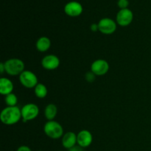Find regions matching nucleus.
I'll return each instance as SVG.
<instances>
[{
    "instance_id": "5701e85b",
    "label": "nucleus",
    "mask_w": 151,
    "mask_h": 151,
    "mask_svg": "<svg viewBox=\"0 0 151 151\" xmlns=\"http://www.w3.org/2000/svg\"><path fill=\"white\" fill-rule=\"evenodd\" d=\"M4 72H5V67H4V63L1 62V63H0V73H1V75H3Z\"/></svg>"
},
{
    "instance_id": "f257e3e1",
    "label": "nucleus",
    "mask_w": 151,
    "mask_h": 151,
    "mask_svg": "<svg viewBox=\"0 0 151 151\" xmlns=\"http://www.w3.org/2000/svg\"><path fill=\"white\" fill-rule=\"evenodd\" d=\"M22 119V111L18 106H7L0 114V119L4 125H13Z\"/></svg>"
},
{
    "instance_id": "6e6552de",
    "label": "nucleus",
    "mask_w": 151,
    "mask_h": 151,
    "mask_svg": "<svg viewBox=\"0 0 151 151\" xmlns=\"http://www.w3.org/2000/svg\"><path fill=\"white\" fill-rule=\"evenodd\" d=\"M109 70V64L104 59H97L91 65V71L96 76L105 75Z\"/></svg>"
},
{
    "instance_id": "2eb2a0df",
    "label": "nucleus",
    "mask_w": 151,
    "mask_h": 151,
    "mask_svg": "<svg viewBox=\"0 0 151 151\" xmlns=\"http://www.w3.org/2000/svg\"><path fill=\"white\" fill-rule=\"evenodd\" d=\"M58 114V108L53 103L47 105L44 109V116L48 121L54 120Z\"/></svg>"
},
{
    "instance_id": "f8f14e48",
    "label": "nucleus",
    "mask_w": 151,
    "mask_h": 151,
    "mask_svg": "<svg viewBox=\"0 0 151 151\" xmlns=\"http://www.w3.org/2000/svg\"><path fill=\"white\" fill-rule=\"evenodd\" d=\"M62 146L64 147L65 149L69 150L74 146L78 145L77 143V134L75 133L72 132V131H69L63 134L61 140Z\"/></svg>"
},
{
    "instance_id": "a211bd4d",
    "label": "nucleus",
    "mask_w": 151,
    "mask_h": 151,
    "mask_svg": "<svg viewBox=\"0 0 151 151\" xmlns=\"http://www.w3.org/2000/svg\"><path fill=\"white\" fill-rule=\"evenodd\" d=\"M95 78H96V75H94V74L91 71L86 72V74L85 75L86 81L87 82H88V83L94 82V80H95Z\"/></svg>"
},
{
    "instance_id": "1a4fd4ad",
    "label": "nucleus",
    "mask_w": 151,
    "mask_h": 151,
    "mask_svg": "<svg viewBox=\"0 0 151 151\" xmlns=\"http://www.w3.org/2000/svg\"><path fill=\"white\" fill-rule=\"evenodd\" d=\"M41 66L47 70H55L60 66V59L55 55H47L41 60Z\"/></svg>"
},
{
    "instance_id": "ddd939ff",
    "label": "nucleus",
    "mask_w": 151,
    "mask_h": 151,
    "mask_svg": "<svg viewBox=\"0 0 151 151\" xmlns=\"http://www.w3.org/2000/svg\"><path fill=\"white\" fill-rule=\"evenodd\" d=\"M14 86L13 82L7 78H1L0 79V93L1 95L6 96L13 93Z\"/></svg>"
},
{
    "instance_id": "4be33fe9",
    "label": "nucleus",
    "mask_w": 151,
    "mask_h": 151,
    "mask_svg": "<svg viewBox=\"0 0 151 151\" xmlns=\"http://www.w3.org/2000/svg\"><path fill=\"white\" fill-rule=\"evenodd\" d=\"M91 28V30L92 32H97V31H99V27H98V24H92L90 27Z\"/></svg>"
},
{
    "instance_id": "393cba45",
    "label": "nucleus",
    "mask_w": 151,
    "mask_h": 151,
    "mask_svg": "<svg viewBox=\"0 0 151 151\" xmlns=\"http://www.w3.org/2000/svg\"><path fill=\"white\" fill-rule=\"evenodd\" d=\"M60 151H63V150H60Z\"/></svg>"
},
{
    "instance_id": "aec40b11",
    "label": "nucleus",
    "mask_w": 151,
    "mask_h": 151,
    "mask_svg": "<svg viewBox=\"0 0 151 151\" xmlns=\"http://www.w3.org/2000/svg\"><path fill=\"white\" fill-rule=\"evenodd\" d=\"M16 151H32L31 149L29 148V147L27 145H22L20 147H18V149Z\"/></svg>"
},
{
    "instance_id": "39448f33",
    "label": "nucleus",
    "mask_w": 151,
    "mask_h": 151,
    "mask_svg": "<svg viewBox=\"0 0 151 151\" xmlns=\"http://www.w3.org/2000/svg\"><path fill=\"white\" fill-rule=\"evenodd\" d=\"M19 81L21 84L27 88H35L38 83L36 75L29 70H24L19 75Z\"/></svg>"
},
{
    "instance_id": "f3484780",
    "label": "nucleus",
    "mask_w": 151,
    "mask_h": 151,
    "mask_svg": "<svg viewBox=\"0 0 151 151\" xmlns=\"http://www.w3.org/2000/svg\"><path fill=\"white\" fill-rule=\"evenodd\" d=\"M4 102L7 106H16L18 103V97L16 94L11 93L5 96Z\"/></svg>"
},
{
    "instance_id": "7ed1b4c3",
    "label": "nucleus",
    "mask_w": 151,
    "mask_h": 151,
    "mask_svg": "<svg viewBox=\"0 0 151 151\" xmlns=\"http://www.w3.org/2000/svg\"><path fill=\"white\" fill-rule=\"evenodd\" d=\"M44 131L47 137L52 139H58L64 134L62 125L55 120L47 121L44 126Z\"/></svg>"
},
{
    "instance_id": "412c9836",
    "label": "nucleus",
    "mask_w": 151,
    "mask_h": 151,
    "mask_svg": "<svg viewBox=\"0 0 151 151\" xmlns=\"http://www.w3.org/2000/svg\"><path fill=\"white\" fill-rule=\"evenodd\" d=\"M69 151H84V148L81 147V146H79L78 145H76L75 146H74L73 147H72L71 149L68 150Z\"/></svg>"
},
{
    "instance_id": "4468645a",
    "label": "nucleus",
    "mask_w": 151,
    "mask_h": 151,
    "mask_svg": "<svg viewBox=\"0 0 151 151\" xmlns=\"http://www.w3.org/2000/svg\"><path fill=\"white\" fill-rule=\"evenodd\" d=\"M35 47L38 51L41 52H45L50 50L51 47V41L49 38L46 36L40 37L36 41Z\"/></svg>"
},
{
    "instance_id": "9b49d317",
    "label": "nucleus",
    "mask_w": 151,
    "mask_h": 151,
    "mask_svg": "<svg viewBox=\"0 0 151 151\" xmlns=\"http://www.w3.org/2000/svg\"><path fill=\"white\" fill-rule=\"evenodd\" d=\"M93 141L92 134L88 130H82L77 134V143L83 148L89 147Z\"/></svg>"
},
{
    "instance_id": "0eeeda50",
    "label": "nucleus",
    "mask_w": 151,
    "mask_h": 151,
    "mask_svg": "<svg viewBox=\"0 0 151 151\" xmlns=\"http://www.w3.org/2000/svg\"><path fill=\"white\" fill-rule=\"evenodd\" d=\"M133 19H134V14L130 9H122L116 14V22L119 26L127 27L131 24Z\"/></svg>"
},
{
    "instance_id": "9d476101",
    "label": "nucleus",
    "mask_w": 151,
    "mask_h": 151,
    "mask_svg": "<svg viewBox=\"0 0 151 151\" xmlns=\"http://www.w3.org/2000/svg\"><path fill=\"white\" fill-rule=\"evenodd\" d=\"M83 6L81 3L75 1L68 2L64 7V12L67 16L70 17H77L83 13Z\"/></svg>"
},
{
    "instance_id": "423d86ee",
    "label": "nucleus",
    "mask_w": 151,
    "mask_h": 151,
    "mask_svg": "<svg viewBox=\"0 0 151 151\" xmlns=\"http://www.w3.org/2000/svg\"><path fill=\"white\" fill-rule=\"evenodd\" d=\"M99 31L105 35H111L116 31L117 24L110 18H103L98 22Z\"/></svg>"
},
{
    "instance_id": "f03ea898",
    "label": "nucleus",
    "mask_w": 151,
    "mask_h": 151,
    "mask_svg": "<svg viewBox=\"0 0 151 151\" xmlns=\"http://www.w3.org/2000/svg\"><path fill=\"white\" fill-rule=\"evenodd\" d=\"M4 64L5 72L10 76H19L24 71V63L19 58H10L6 60Z\"/></svg>"
},
{
    "instance_id": "20e7f679",
    "label": "nucleus",
    "mask_w": 151,
    "mask_h": 151,
    "mask_svg": "<svg viewBox=\"0 0 151 151\" xmlns=\"http://www.w3.org/2000/svg\"><path fill=\"white\" fill-rule=\"evenodd\" d=\"M22 119L24 122L35 119L39 114V108L35 103H27L21 109Z\"/></svg>"
},
{
    "instance_id": "dca6fc26",
    "label": "nucleus",
    "mask_w": 151,
    "mask_h": 151,
    "mask_svg": "<svg viewBox=\"0 0 151 151\" xmlns=\"http://www.w3.org/2000/svg\"><path fill=\"white\" fill-rule=\"evenodd\" d=\"M34 93L38 98L43 99L47 97L48 94V90L44 84L38 83L36 86L34 88Z\"/></svg>"
},
{
    "instance_id": "6ab92c4d",
    "label": "nucleus",
    "mask_w": 151,
    "mask_h": 151,
    "mask_svg": "<svg viewBox=\"0 0 151 151\" xmlns=\"http://www.w3.org/2000/svg\"><path fill=\"white\" fill-rule=\"evenodd\" d=\"M117 5L120 8V10L126 9L129 5V1L128 0H118Z\"/></svg>"
},
{
    "instance_id": "b1692460",
    "label": "nucleus",
    "mask_w": 151,
    "mask_h": 151,
    "mask_svg": "<svg viewBox=\"0 0 151 151\" xmlns=\"http://www.w3.org/2000/svg\"><path fill=\"white\" fill-rule=\"evenodd\" d=\"M37 151H41V150H37Z\"/></svg>"
}]
</instances>
